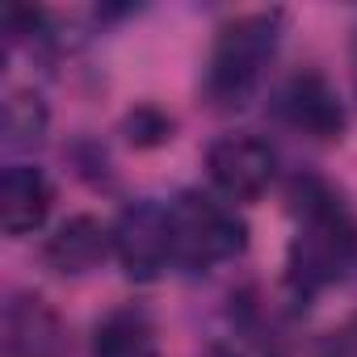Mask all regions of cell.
Segmentation results:
<instances>
[{
  "instance_id": "7c38bea8",
  "label": "cell",
  "mask_w": 357,
  "mask_h": 357,
  "mask_svg": "<svg viewBox=\"0 0 357 357\" xmlns=\"http://www.w3.org/2000/svg\"><path fill=\"white\" fill-rule=\"evenodd\" d=\"M172 130H176V122H172L168 114H160L155 105H139V109L126 118V139H130L135 147H160V143L172 139Z\"/></svg>"
},
{
  "instance_id": "8992f818",
  "label": "cell",
  "mask_w": 357,
  "mask_h": 357,
  "mask_svg": "<svg viewBox=\"0 0 357 357\" xmlns=\"http://www.w3.org/2000/svg\"><path fill=\"white\" fill-rule=\"evenodd\" d=\"M273 114L290 130H298V135H307L315 143H336L344 135V126H349L336 84L324 72H315V68H303V72H294V76H286L278 84Z\"/></svg>"
},
{
  "instance_id": "277c9868",
  "label": "cell",
  "mask_w": 357,
  "mask_h": 357,
  "mask_svg": "<svg viewBox=\"0 0 357 357\" xmlns=\"http://www.w3.org/2000/svg\"><path fill=\"white\" fill-rule=\"evenodd\" d=\"M114 261L130 282H160L172 269V231L168 202L139 198L114 219Z\"/></svg>"
},
{
  "instance_id": "5bb4252c",
  "label": "cell",
  "mask_w": 357,
  "mask_h": 357,
  "mask_svg": "<svg viewBox=\"0 0 357 357\" xmlns=\"http://www.w3.org/2000/svg\"><path fill=\"white\" fill-rule=\"evenodd\" d=\"M349 59H353V84H357V30H353V43H349Z\"/></svg>"
},
{
  "instance_id": "7a4b0ae2",
  "label": "cell",
  "mask_w": 357,
  "mask_h": 357,
  "mask_svg": "<svg viewBox=\"0 0 357 357\" xmlns=\"http://www.w3.org/2000/svg\"><path fill=\"white\" fill-rule=\"evenodd\" d=\"M282 34H286L282 9H257V13H240L223 22L211 43V59H206V80H202L206 101L215 109H244L257 97L273 63Z\"/></svg>"
},
{
  "instance_id": "6da1fadb",
  "label": "cell",
  "mask_w": 357,
  "mask_h": 357,
  "mask_svg": "<svg viewBox=\"0 0 357 357\" xmlns=\"http://www.w3.org/2000/svg\"><path fill=\"white\" fill-rule=\"evenodd\" d=\"M294 236L286 244V294L307 307L357 265V219L344 194L324 176H294Z\"/></svg>"
},
{
  "instance_id": "3957f363",
  "label": "cell",
  "mask_w": 357,
  "mask_h": 357,
  "mask_svg": "<svg viewBox=\"0 0 357 357\" xmlns=\"http://www.w3.org/2000/svg\"><path fill=\"white\" fill-rule=\"evenodd\" d=\"M168 231H172V269L185 273H211L248 248L244 219L227 202L202 190H181L168 202Z\"/></svg>"
},
{
  "instance_id": "30bf717a",
  "label": "cell",
  "mask_w": 357,
  "mask_h": 357,
  "mask_svg": "<svg viewBox=\"0 0 357 357\" xmlns=\"http://www.w3.org/2000/svg\"><path fill=\"white\" fill-rule=\"evenodd\" d=\"M93 357H160L155 324L143 307H114L93 328Z\"/></svg>"
},
{
  "instance_id": "9c48e42d",
  "label": "cell",
  "mask_w": 357,
  "mask_h": 357,
  "mask_svg": "<svg viewBox=\"0 0 357 357\" xmlns=\"http://www.w3.org/2000/svg\"><path fill=\"white\" fill-rule=\"evenodd\" d=\"M5 353L9 357H59V319L43 298H34V294L9 298Z\"/></svg>"
},
{
  "instance_id": "4fadbf2b",
  "label": "cell",
  "mask_w": 357,
  "mask_h": 357,
  "mask_svg": "<svg viewBox=\"0 0 357 357\" xmlns=\"http://www.w3.org/2000/svg\"><path fill=\"white\" fill-rule=\"evenodd\" d=\"M198 357H240V353H236V349H227V344H206Z\"/></svg>"
},
{
  "instance_id": "52a82bcc",
  "label": "cell",
  "mask_w": 357,
  "mask_h": 357,
  "mask_svg": "<svg viewBox=\"0 0 357 357\" xmlns=\"http://www.w3.org/2000/svg\"><path fill=\"white\" fill-rule=\"evenodd\" d=\"M105 257H114V223H101L97 215H72V219H63L47 236V244H43V261L59 278L93 273Z\"/></svg>"
},
{
  "instance_id": "8fae6325",
  "label": "cell",
  "mask_w": 357,
  "mask_h": 357,
  "mask_svg": "<svg viewBox=\"0 0 357 357\" xmlns=\"http://www.w3.org/2000/svg\"><path fill=\"white\" fill-rule=\"evenodd\" d=\"M47 126H51V114L38 93H26V89L9 93V101H5V147L9 151L38 147L47 139Z\"/></svg>"
},
{
  "instance_id": "ba28073f",
  "label": "cell",
  "mask_w": 357,
  "mask_h": 357,
  "mask_svg": "<svg viewBox=\"0 0 357 357\" xmlns=\"http://www.w3.org/2000/svg\"><path fill=\"white\" fill-rule=\"evenodd\" d=\"M55 206V190L47 172L34 164H9L0 172V227L9 240L34 236Z\"/></svg>"
},
{
  "instance_id": "5b68a950",
  "label": "cell",
  "mask_w": 357,
  "mask_h": 357,
  "mask_svg": "<svg viewBox=\"0 0 357 357\" xmlns=\"http://www.w3.org/2000/svg\"><path fill=\"white\" fill-rule=\"evenodd\" d=\"M206 176L227 202H257L278 176V155L265 139L236 130L206 147Z\"/></svg>"
}]
</instances>
